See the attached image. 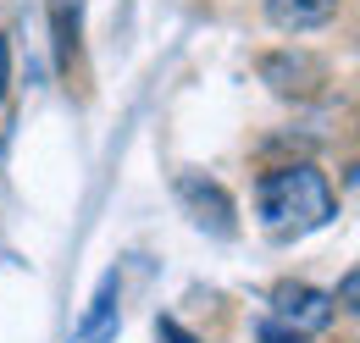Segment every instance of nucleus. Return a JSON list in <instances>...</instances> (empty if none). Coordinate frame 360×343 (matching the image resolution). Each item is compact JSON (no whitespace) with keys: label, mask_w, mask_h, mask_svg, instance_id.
Wrapping results in <instances>:
<instances>
[{"label":"nucleus","mask_w":360,"mask_h":343,"mask_svg":"<svg viewBox=\"0 0 360 343\" xmlns=\"http://www.w3.org/2000/svg\"><path fill=\"white\" fill-rule=\"evenodd\" d=\"M255 216L277 244L305 238L316 227H327L338 216V194L327 183V172H316L311 161H288L255 177Z\"/></svg>","instance_id":"nucleus-1"},{"label":"nucleus","mask_w":360,"mask_h":343,"mask_svg":"<svg viewBox=\"0 0 360 343\" xmlns=\"http://www.w3.org/2000/svg\"><path fill=\"white\" fill-rule=\"evenodd\" d=\"M255 72H261V84H266L277 100H294V105L321 100L327 84H333V67H327L316 50H305V44H277V50H266V56L255 61Z\"/></svg>","instance_id":"nucleus-2"},{"label":"nucleus","mask_w":360,"mask_h":343,"mask_svg":"<svg viewBox=\"0 0 360 343\" xmlns=\"http://www.w3.org/2000/svg\"><path fill=\"white\" fill-rule=\"evenodd\" d=\"M271 321L277 327H288V332H321V327H333V299L311 288V283H277L271 288Z\"/></svg>","instance_id":"nucleus-3"},{"label":"nucleus","mask_w":360,"mask_h":343,"mask_svg":"<svg viewBox=\"0 0 360 343\" xmlns=\"http://www.w3.org/2000/svg\"><path fill=\"white\" fill-rule=\"evenodd\" d=\"M178 200L188 205V216H194L200 227H211V233H222V238L238 233V221H233V194H227L222 183H211V177H200V172H183L178 177Z\"/></svg>","instance_id":"nucleus-4"},{"label":"nucleus","mask_w":360,"mask_h":343,"mask_svg":"<svg viewBox=\"0 0 360 343\" xmlns=\"http://www.w3.org/2000/svg\"><path fill=\"white\" fill-rule=\"evenodd\" d=\"M344 0H261L266 22L277 34H311V28H327L338 17Z\"/></svg>","instance_id":"nucleus-5"},{"label":"nucleus","mask_w":360,"mask_h":343,"mask_svg":"<svg viewBox=\"0 0 360 343\" xmlns=\"http://www.w3.org/2000/svg\"><path fill=\"white\" fill-rule=\"evenodd\" d=\"M78 6L84 0H50V34H56V61L61 67H72V56H78V28H84Z\"/></svg>","instance_id":"nucleus-6"},{"label":"nucleus","mask_w":360,"mask_h":343,"mask_svg":"<svg viewBox=\"0 0 360 343\" xmlns=\"http://www.w3.org/2000/svg\"><path fill=\"white\" fill-rule=\"evenodd\" d=\"M111 304H117V271L100 283V294H94V304H89V316H84V338H105V316H111Z\"/></svg>","instance_id":"nucleus-7"},{"label":"nucleus","mask_w":360,"mask_h":343,"mask_svg":"<svg viewBox=\"0 0 360 343\" xmlns=\"http://www.w3.org/2000/svg\"><path fill=\"white\" fill-rule=\"evenodd\" d=\"M355 294H360V277L349 271V277H344V288H338V294H327V299H333V310H344V316H355Z\"/></svg>","instance_id":"nucleus-8"},{"label":"nucleus","mask_w":360,"mask_h":343,"mask_svg":"<svg viewBox=\"0 0 360 343\" xmlns=\"http://www.w3.org/2000/svg\"><path fill=\"white\" fill-rule=\"evenodd\" d=\"M261 343H305V338L288 332V327H277V321H261Z\"/></svg>","instance_id":"nucleus-9"},{"label":"nucleus","mask_w":360,"mask_h":343,"mask_svg":"<svg viewBox=\"0 0 360 343\" xmlns=\"http://www.w3.org/2000/svg\"><path fill=\"white\" fill-rule=\"evenodd\" d=\"M6 78H11V50H6V39H0V94H6Z\"/></svg>","instance_id":"nucleus-10"}]
</instances>
